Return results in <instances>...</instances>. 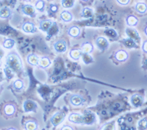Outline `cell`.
Segmentation results:
<instances>
[{"mask_svg":"<svg viewBox=\"0 0 147 130\" xmlns=\"http://www.w3.org/2000/svg\"><path fill=\"white\" fill-rule=\"evenodd\" d=\"M6 65L13 71L14 73H20L23 70L22 60L18 54L15 52H12L7 55L6 57Z\"/></svg>","mask_w":147,"mask_h":130,"instance_id":"cell-1","label":"cell"},{"mask_svg":"<svg viewBox=\"0 0 147 130\" xmlns=\"http://www.w3.org/2000/svg\"><path fill=\"white\" fill-rule=\"evenodd\" d=\"M82 117H83V123L85 125H94L96 120L95 113L90 110H85Z\"/></svg>","mask_w":147,"mask_h":130,"instance_id":"cell-2","label":"cell"},{"mask_svg":"<svg viewBox=\"0 0 147 130\" xmlns=\"http://www.w3.org/2000/svg\"><path fill=\"white\" fill-rule=\"evenodd\" d=\"M65 115L63 112L59 111V112H55L50 119V121L54 127H57L62 123L65 119Z\"/></svg>","mask_w":147,"mask_h":130,"instance_id":"cell-3","label":"cell"},{"mask_svg":"<svg viewBox=\"0 0 147 130\" xmlns=\"http://www.w3.org/2000/svg\"><path fill=\"white\" fill-rule=\"evenodd\" d=\"M125 32L127 36L129 37V38L133 40L136 43H140V37L137 30H135V29L133 28H131V27H127V28L126 29Z\"/></svg>","mask_w":147,"mask_h":130,"instance_id":"cell-4","label":"cell"},{"mask_svg":"<svg viewBox=\"0 0 147 130\" xmlns=\"http://www.w3.org/2000/svg\"><path fill=\"white\" fill-rule=\"evenodd\" d=\"M69 102H70L71 104L75 107H80L82 106L84 103H85V98L82 96L81 95L79 94H73L69 98Z\"/></svg>","mask_w":147,"mask_h":130,"instance_id":"cell-5","label":"cell"},{"mask_svg":"<svg viewBox=\"0 0 147 130\" xmlns=\"http://www.w3.org/2000/svg\"><path fill=\"white\" fill-rule=\"evenodd\" d=\"M53 47L55 52H57V53H64L67 50L66 42L64 40L60 39V40H57L54 43Z\"/></svg>","mask_w":147,"mask_h":130,"instance_id":"cell-6","label":"cell"},{"mask_svg":"<svg viewBox=\"0 0 147 130\" xmlns=\"http://www.w3.org/2000/svg\"><path fill=\"white\" fill-rule=\"evenodd\" d=\"M23 108L25 112H35L38 109V104L32 100H26L23 104Z\"/></svg>","mask_w":147,"mask_h":130,"instance_id":"cell-7","label":"cell"},{"mask_svg":"<svg viewBox=\"0 0 147 130\" xmlns=\"http://www.w3.org/2000/svg\"><path fill=\"white\" fill-rule=\"evenodd\" d=\"M22 11L24 14L28 15V16L35 18L36 16V12L35 8L30 5H24L22 7Z\"/></svg>","mask_w":147,"mask_h":130,"instance_id":"cell-8","label":"cell"},{"mask_svg":"<svg viewBox=\"0 0 147 130\" xmlns=\"http://www.w3.org/2000/svg\"><path fill=\"white\" fill-rule=\"evenodd\" d=\"M96 44L97 47L99 48V49H100L101 51L106 50L109 47L108 40L104 37H99L96 40Z\"/></svg>","mask_w":147,"mask_h":130,"instance_id":"cell-9","label":"cell"},{"mask_svg":"<svg viewBox=\"0 0 147 130\" xmlns=\"http://www.w3.org/2000/svg\"><path fill=\"white\" fill-rule=\"evenodd\" d=\"M69 121L73 123H76V124H84L83 123V117L82 115H80L79 113H76V112H72L69 115Z\"/></svg>","mask_w":147,"mask_h":130,"instance_id":"cell-10","label":"cell"},{"mask_svg":"<svg viewBox=\"0 0 147 130\" xmlns=\"http://www.w3.org/2000/svg\"><path fill=\"white\" fill-rule=\"evenodd\" d=\"M130 102L135 107H139L144 103V97L139 94L132 95L130 98Z\"/></svg>","mask_w":147,"mask_h":130,"instance_id":"cell-11","label":"cell"},{"mask_svg":"<svg viewBox=\"0 0 147 130\" xmlns=\"http://www.w3.org/2000/svg\"><path fill=\"white\" fill-rule=\"evenodd\" d=\"M22 30L27 33H34V32H36V28H35V24L32 22H27L23 24Z\"/></svg>","mask_w":147,"mask_h":130,"instance_id":"cell-12","label":"cell"},{"mask_svg":"<svg viewBox=\"0 0 147 130\" xmlns=\"http://www.w3.org/2000/svg\"><path fill=\"white\" fill-rule=\"evenodd\" d=\"M52 22H52L49 19H44V20L40 21V22H39V29L43 32H47L49 29L50 28V27L52 26Z\"/></svg>","mask_w":147,"mask_h":130,"instance_id":"cell-13","label":"cell"},{"mask_svg":"<svg viewBox=\"0 0 147 130\" xmlns=\"http://www.w3.org/2000/svg\"><path fill=\"white\" fill-rule=\"evenodd\" d=\"M59 32V27L57 25V24L56 22H52V26L50 27V28L49 29V30L47 31V36H48L49 38H52V37L57 35Z\"/></svg>","mask_w":147,"mask_h":130,"instance_id":"cell-14","label":"cell"},{"mask_svg":"<svg viewBox=\"0 0 147 130\" xmlns=\"http://www.w3.org/2000/svg\"><path fill=\"white\" fill-rule=\"evenodd\" d=\"M115 59L119 62H124L128 58V54L124 50H119L115 52Z\"/></svg>","mask_w":147,"mask_h":130,"instance_id":"cell-15","label":"cell"},{"mask_svg":"<svg viewBox=\"0 0 147 130\" xmlns=\"http://www.w3.org/2000/svg\"><path fill=\"white\" fill-rule=\"evenodd\" d=\"M81 51L85 53H91L94 52V46L90 42H84L81 45Z\"/></svg>","mask_w":147,"mask_h":130,"instance_id":"cell-16","label":"cell"},{"mask_svg":"<svg viewBox=\"0 0 147 130\" xmlns=\"http://www.w3.org/2000/svg\"><path fill=\"white\" fill-rule=\"evenodd\" d=\"M27 61L31 65H38L39 57L36 55L30 54L27 57Z\"/></svg>","mask_w":147,"mask_h":130,"instance_id":"cell-17","label":"cell"},{"mask_svg":"<svg viewBox=\"0 0 147 130\" xmlns=\"http://www.w3.org/2000/svg\"><path fill=\"white\" fill-rule=\"evenodd\" d=\"M60 18L61 20L63 21L64 22H70L73 19V15L68 10H63V11L60 13Z\"/></svg>","mask_w":147,"mask_h":130,"instance_id":"cell-18","label":"cell"},{"mask_svg":"<svg viewBox=\"0 0 147 130\" xmlns=\"http://www.w3.org/2000/svg\"><path fill=\"white\" fill-rule=\"evenodd\" d=\"M51 65V60L48 57H43L39 60L38 65L41 69H47Z\"/></svg>","mask_w":147,"mask_h":130,"instance_id":"cell-19","label":"cell"},{"mask_svg":"<svg viewBox=\"0 0 147 130\" xmlns=\"http://www.w3.org/2000/svg\"><path fill=\"white\" fill-rule=\"evenodd\" d=\"M38 123L34 120L27 121L24 124V129L25 130H37L38 129Z\"/></svg>","mask_w":147,"mask_h":130,"instance_id":"cell-20","label":"cell"},{"mask_svg":"<svg viewBox=\"0 0 147 130\" xmlns=\"http://www.w3.org/2000/svg\"><path fill=\"white\" fill-rule=\"evenodd\" d=\"M126 22H127V25L129 26V27H136L138 24V19L135 15H130L127 17V18H126Z\"/></svg>","mask_w":147,"mask_h":130,"instance_id":"cell-21","label":"cell"},{"mask_svg":"<svg viewBox=\"0 0 147 130\" xmlns=\"http://www.w3.org/2000/svg\"><path fill=\"white\" fill-rule=\"evenodd\" d=\"M136 11L140 14H144L147 11V5L144 2H138L135 6Z\"/></svg>","mask_w":147,"mask_h":130,"instance_id":"cell-22","label":"cell"},{"mask_svg":"<svg viewBox=\"0 0 147 130\" xmlns=\"http://www.w3.org/2000/svg\"><path fill=\"white\" fill-rule=\"evenodd\" d=\"M12 11L8 7H2L0 9V18H7L11 15Z\"/></svg>","mask_w":147,"mask_h":130,"instance_id":"cell-23","label":"cell"},{"mask_svg":"<svg viewBox=\"0 0 147 130\" xmlns=\"http://www.w3.org/2000/svg\"><path fill=\"white\" fill-rule=\"evenodd\" d=\"M68 34L73 38H77L80 34V30L77 26H72L68 30Z\"/></svg>","mask_w":147,"mask_h":130,"instance_id":"cell-24","label":"cell"},{"mask_svg":"<svg viewBox=\"0 0 147 130\" xmlns=\"http://www.w3.org/2000/svg\"><path fill=\"white\" fill-rule=\"evenodd\" d=\"M81 52L82 51L77 48H74L69 52V57L74 60H78L81 57Z\"/></svg>","mask_w":147,"mask_h":130,"instance_id":"cell-25","label":"cell"},{"mask_svg":"<svg viewBox=\"0 0 147 130\" xmlns=\"http://www.w3.org/2000/svg\"><path fill=\"white\" fill-rule=\"evenodd\" d=\"M4 112H5V115H7V116H11L16 112L15 106L13 104H10L5 105V107H4Z\"/></svg>","mask_w":147,"mask_h":130,"instance_id":"cell-26","label":"cell"},{"mask_svg":"<svg viewBox=\"0 0 147 130\" xmlns=\"http://www.w3.org/2000/svg\"><path fill=\"white\" fill-rule=\"evenodd\" d=\"M94 16V12L93 10L89 7H84L82 10L81 17L84 18H90Z\"/></svg>","mask_w":147,"mask_h":130,"instance_id":"cell-27","label":"cell"},{"mask_svg":"<svg viewBox=\"0 0 147 130\" xmlns=\"http://www.w3.org/2000/svg\"><path fill=\"white\" fill-rule=\"evenodd\" d=\"M99 130H115V121H110L107 122L101 127Z\"/></svg>","mask_w":147,"mask_h":130,"instance_id":"cell-28","label":"cell"},{"mask_svg":"<svg viewBox=\"0 0 147 130\" xmlns=\"http://www.w3.org/2000/svg\"><path fill=\"white\" fill-rule=\"evenodd\" d=\"M121 42L126 47H127V48H137L138 47L137 43L134 41L133 40H132V39H130V38L123 39Z\"/></svg>","mask_w":147,"mask_h":130,"instance_id":"cell-29","label":"cell"},{"mask_svg":"<svg viewBox=\"0 0 147 130\" xmlns=\"http://www.w3.org/2000/svg\"><path fill=\"white\" fill-rule=\"evenodd\" d=\"M81 57H82L84 63L86 64V65H88V64L94 63V59L89 54L82 52H81Z\"/></svg>","mask_w":147,"mask_h":130,"instance_id":"cell-30","label":"cell"},{"mask_svg":"<svg viewBox=\"0 0 147 130\" xmlns=\"http://www.w3.org/2000/svg\"><path fill=\"white\" fill-rule=\"evenodd\" d=\"M105 33L107 36H108L109 38H116L118 37V33L117 32L115 31V30L113 29H111V28H109V29H106L105 30Z\"/></svg>","mask_w":147,"mask_h":130,"instance_id":"cell-31","label":"cell"},{"mask_svg":"<svg viewBox=\"0 0 147 130\" xmlns=\"http://www.w3.org/2000/svg\"><path fill=\"white\" fill-rule=\"evenodd\" d=\"M45 7V2L43 0H38L35 4V8L39 12H44Z\"/></svg>","mask_w":147,"mask_h":130,"instance_id":"cell-32","label":"cell"},{"mask_svg":"<svg viewBox=\"0 0 147 130\" xmlns=\"http://www.w3.org/2000/svg\"><path fill=\"white\" fill-rule=\"evenodd\" d=\"M75 0H62L61 5L64 8H71L74 5Z\"/></svg>","mask_w":147,"mask_h":130,"instance_id":"cell-33","label":"cell"},{"mask_svg":"<svg viewBox=\"0 0 147 130\" xmlns=\"http://www.w3.org/2000/svg\"><path fill=\"white\" fill-rule=\"evenodd\" d=\"M147 129V119L144 118L138 123V130H146Z\"/></svg>","mask_w":147,"mask_h":130,"instance_id":"cell-34","label":"cell"},{"mask_svg":"<svg viewBox=\"0 0 147 130\" xmlns=\"http://www.w3.org/2000/svg\"><path fill=\"white\" fill-rule=\"evenodd\" d=\"M15 40L13 39H6L3 43V46L6 48H12L15 46Z\"/></svg>","mask_w":147,"mask_h":130,"instance_id":"cell-35","label":"cell"},{"mask_svg":"<svg viewBox=\"0 0 147 130\" xmlns=\"http://www.w3.org/2000/svg\"><path fill=\"white\" fill-rule=\"evenodd\" d=\"M24 82L21 79L16 80L15 82H13V86L14 89H16L17 90H22L24 88Z\"/></svg>","mask_w":147,"mask_h":130,"instance_id":"cell-36","label":"cell"},{"mask_svg":"<svg viewBox=\"0 0 147 130\" xmlns=\"http://www.w3.org/2000/svg\"><path fill=\"white\" fill-rule=\"evenodd\" d=\"M4 71H5L6 77L8 79H12L14 77V74H15L13 71L12 70V69H10L9 67L7 66V65H6V67L4 69Z\"/></svg>","mask_w":147,"mask_h":130,"instance_id":"cell-37","label":"cell"},{"mask_svg":"<svg viewBox=\"0 0 147 130\" xmlns=\"http://www.w3.org/2000/svg\"><path fill=\"white\" fill-rule=\"evenodd\" d=\"M57 11H58V6L55 4H50L49 7V13L53 15L56 13Z\"/></svg>","mask_w":147,"mask_h":130,"instance_id":"cell-38","label":"cell"},{"mask_svg":"<svg viewBox=\"0 0 147 130\" xmlns=\"http://www.w3.org/2000/svg\"><path fill=\"white\" fill-rule=\"evenodd\" d=\"M116 1L118 3L121 5H127L130 2V0H116Z\"/></svg>","mask_w":147,"mask_h":130,"instance_id":"cell-39","label":"cell"},{"mask_svg":"<svg viewBox=\"0 0 147 130\" xmlns=\"http://www.w3.org/2000/svg\"><path fill=\"white\" fill-rule=\"evenodd\" d=\"M142 49H143V51H144V52L147 53V40H145V41L143 43Z\"/></svg>","mask_w":147,"mask_h":130,"instance_id":"cell-40","label":"cell"},{"mask_svg":"<svg viewBox=\"0 0 147 130\" xmlns=\"http://www.w3.org/2000/svg\"><path fill=\"white\" fill-rule=\"evenodd\" d=\"M60 130H74L73 127H71V126H68V125H65L62 127V128L60 129Z\"/></svg>","mask_w":147,"mask_h":130,"instance_id":"cell-41","label":"cell"},{"mask_svg":"<svg viewBox=\"0 0 147 130\" xmlns=\"http://www.w3.org/2000/svg\"><path fill=\"white\" fill-rule=\"evenodd\" d=\"M4 55V52L2 50V48H0V57H2Z\"/></svg>","mask_w":147,"mask_h":130,"instance_id":"cell-42","label":"cell"},{"mask_svg":"<svg viewBox=\"0 0 147 130\" xmlns=\"http://www.w3.org/2000/svg\"><path fill=\"white\" fill-rule=\"evenodd\" d=\"M144 33L147 35V26L145 27V28H144Z\"/></svg>","mask_w":147,"mask_h":130,"instance_id":"cell-43","label":"cell"},{"mask_svg":"<svg viewBox=\"0 0 147 130\" xmlns=\"http://www.w3.org/2000/svg\"><path fill=\"white\" fill-rule=\"evenodd\" d=\"M7 130H16V129L15 128H13V127H11V128H9V129H7Z\"/></svg>","mask_w":147,"mask_h":130,"instance_id":"cell-44","label":"cell"},{"mask_svg":"<svg viewBox=\"0 0 147 130\" xmlns=\"http://www.w3.org/2000/svg\"><path fill=\"white\" fill-rule=\"evenodd\" d=\"M2 2L0 1V9H1V7H2Z\"/></svg>","mask_w":147,"mask_h":130,"instance_id":"cell-45","label":"cell"},{"mask_svg":"<svg viewBox=\"0 0 147 130\" xmlns=\"http://www.w3.org/2000/svg\"><path fill=\"white\" fill-rule=\"evenodd\" d=\"M144 65H146V67H147V60H146V61H145V64H144Z\"/></svg>","mask_w":147,"mask_h":130,"instance_id":"cell-46","label":"cell"},{"mask_svg":"<svg viewBox=\"0 0 147 130\" xmlns=\"http://www.w3.org/2000/svg\"><path fill=\"white\" fill-rule=\"evenodd\" d=\"M2 65V60H1V57H0V66Z\"/></svg>","mask_w":147,"mask_h":130,"instance_id":"cell-47","label":"cell"},{"mask_svg":"<svg viewBox=\"0 0 147 130\" xmlns=\"http://www.w3.org/2000/svg\"><path fill=\"white\" fill-rule=\"evenodd\" d=\"M24 1H26V2H30V1H32V0H24Z\"/></svg>","mask_w":147,"mask_h":130,"instance_id":"cell-48","label":"cell"},{"mask_svg":"<svg viewBox=\"0 0 147 130\" xmlns=\"http://www.w3.org/2000/svg\"><path fill=\"white\" fill-rule=\"evenodd\" d=\"M82 1H84V2H86V1H88V0H82Z\"/></svg>","mask_w":147,"mask_h":130,"instance_id":"cell-49","label":"cell"}]
</instances>
